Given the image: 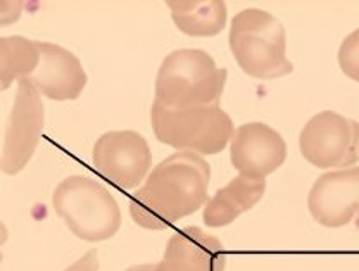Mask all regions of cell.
<instances>
[{"mask_svg": "<svg viewBox=\"0 0 359 271\" xmlns=\"http://www.w3.org/2000/svg\"><path fill=\"white\" fill-rule=\"evenodd\" d=\"M211 166L199 154L177 152L149 173L130 199L138 227L166 230L204 208L209 201Z\"/></svg>", "mask_w": 359, "mask_h": 271, "instance_id": "1", "label": "cell"}, {"mask_svg": "<svg viewBox=\"0 0 359 271\" xmlns=\"http://www.w3.org/2000/svg\"><path fill=\"white\" fill-rule=\"evenodd\" d=\"M230 51L245 74L275 80L292 73L287 58V33L276 16L263 9H244L231 20Z\"/></svg>", "mask_w": 359, "mask_h": 271, "instance_id": "2", "label": "cell"}, {"mask_svg": "<svg viewBox=\"0 0 359 271\" xmlns=\"http://www.w3.org/2000/svg\"><path fill=\"white\" fill-rule=\"evenodd\" d=\"M228 71L216 66L208 52L178 48L168 54L157 71L156 103L168 109L218 104Z\"/></svg>", "mask_w": 359, "mask_h": 271, "instance_id": "3", "label": "cell"}, {"mask_svg": "<svg viewBox=\"0 0 359 271\" xmlns=\"http://www.w3.org/2000/svg\"><path fill=\"white\" fill-rule=\"evenodd\" d=\"M151 125L156 138L178 152L199 156L219 154L230 145L233 121L218 104L187 109H168L152 104Z\"/></svg>", "mask_w": 359, "mask_h": 271, "instance_id": "4", "label": "cell"}, {"mask_svg": "<svg viewBox=\"0 0 359 271\" xmlns=\"http://www.w3.org/2000/svg\"><path fill=\"white\" fill-rule=\"evenodd\" d=\"M52 206L69 232L85 242H104L121 228V209L116 199L87 176L62 180L52 194Z\"/></svg>", "mask_w": 359, "mask_h": 271, "instance_id": "5", "label": "cell"}, {"mask_svg": "<svg viewBox=\"0 0 359 271\" xmlns=\"http://www.w3.org/2000/svg\"><path fill=\"white\" fill-rule=\"evenodd\" d=\"M299 150L320 169L353 168L359 159V123L335 111L318 112L301 130Z\"/></svg>", "mask_w": 359, "mask_h": 271, "instance_id": "6", "label": "cell"}, {"mask_svg": "<svg viewBox=\"0 0 359 271\" xmlns=\"http://www.w3.org/2000/svg\"><path fill=\"white\" fill-rule=\"evenodd\" d=\"M92 163L112 185L132 190L140 187L151 173L152 150L137 131H107L93 145Z\"/></svg>", "mask_w": 359, "mask_h": 271, "instance_id": "7", "label": "cell"}, {"mask_svg": "<svg viewBox=\"0 0 359 271\" xmlns=\"http://www.w3.org/2000/svg\"><path fill=\"white\" fill-rule=\"evenodd\" d=\"M43 123L45 107L39 90L28 78L20 80L0 159V169L6 175H18L29 163L42 137Z\"/></svg>", "mask_w": 359, "mask_h": 271, "instance_id": "8", "label": "cell"}, {"mask_svg": "<svg viewBox=\"0 0 359 271\" xmlns=\"http://www.w3.org/2000/svg\"><path fill=\"white\" fill-rule=\"evenodd\" d=\"M226 256L218 237L199 227H185L168 240L161 261L130 266L125 271H224Z\"/></svg>", "mask_w": 359, "mask_h": 271, "instance_id": "9", "label": "cell"}, {"mask_svg": "<svg viewBox=\"0 0 359 271\" xmlns=\"http://www.w3.org/2000/svg\"><path fill=\"white\" fill-rule=\"evenodd\" d=\"M308 208L313 220L325 228L351 223L359 213V166L321 175L309 190Z\"/></svg>", "mask_w": 359, "mask_h": 271, "instance_id": "10", "label": "cell"}, {"mask_svg": "<svg viewBox=\"0 0 359 271\" xmlns=\"http://www.w3.org/2000/svg\"><path fill=\"white\" fill-rule=\"evenodd\" d=\"M230 159L238 175L266 178L285 163L287 144L282 135L266 123H245L233 131Z\"/></svg>", "mask_w": 359, "mask_h": 271, "instance_id": "11", "label": "cell"}, {"mask_svg": "<svg viewBox=\"0 0 359 271\" xmlns=\"http://www.w3.org/2000/svg\"><path fill=\"white\" fill-rule=\"evenodd\" d=\"M39 66L28 78L39 93L57 103L78 99L88 81L80 59L67 48L50 42H39Z\"/></svg>", "mask_w": 359, "mask_h": 271, "instance_id": "12", "label": "cell"}, {"mask_svg": "<svg viewBox=\"0 0 359 271\" xmlns=\"http://www.w3.org/2000/svg\"><path fill=\"white\" fill-rule=\"evenodd\" d=\"M266 180L237 175L226 185L219 188L202 211V221L209 228H223L233 223L263 199Z\"/></svg>", "mask_w": 359, "mask_h": 271, "instance_id": "13", "label": "cell"}, {"mask_svg": "<svg viewBox=\"0 0 359 271\" xmlns=\"http://www.w3.org/2000/svg\"><path fill=\"white\" fill-rule=\"evenodd\" d=\"M171 20L189 37H216L226 26L228 11L223 0H170Z\"/></svg>", "mask_w": 359, "mask_h": 271, "instance_id": "14", "label": "cell"}, {"mask_svg": "<svg viewBox=\"0 0 359 271\" xmlns=\"http://www.w3.org/2000/svg\"><path fill=\"white\" fill-rule=\"evenodd\" d=\"M40 61L39 42L25 37H2L0 39V92L9 88L14 81L25 80L33 74Z\"/></svg>", "mask_w": 359, "mask_h": 271, "instance_id": "15", "label": "cell"}, {"mask_svg": "<svg viewBox=\"0 0 359 271\" xmlns=\"http://www.w3.org/2000/svg\"><path fill=\"white\" fill-rule=\"evenodd\" d=\"M337 59L342 73L359 84V28L342 40Z\"/></svg>", "mask_w": 359, "mask_h": 271, "instance_id": "16", "label": "cell"}, {"mask_svg": "<svg viewBox=\"0 0 359 271\" xmlns=\"http://www.w3.org/2000/svg\"><path fill=\"white\" fill-rule=\"evenodd\" d=\"M22 6L25 4L20 2V0H2L0 2V28L20 21Z\"/></svg>", "mask_w": 359, "mask_h": 271, "instance_id": "17", "label": "cell"}, {"mask_svg": "<svg viewBox=\"0 0 359 271\" xmlns=\"http://www.w3.org/2000/svg\"><path fill=\"white\" fill-rule=\"evenodd\" d=\"M65 271H99V254L97 251H88L87 254L81 256L78 261L67 266Z\"/></svg>", "mask_w": 359, "mask_h": 271, "instance_id": "18", "label": "cell"}, {"mask_svg": "<svg viewBox=\"0 0 359 271\" xmlns=\"http://www.w3.org/2000/svg\"><path fill=\"white\" fill-rule=\"evenodd\" d=\"M6 240H7V228H6V225L0 223V246H4V244H6Z\"/></svg>", "mask_w": 359, "mask_h": 271, "instance_id": "19", "label": "cell"}]
</instances>
